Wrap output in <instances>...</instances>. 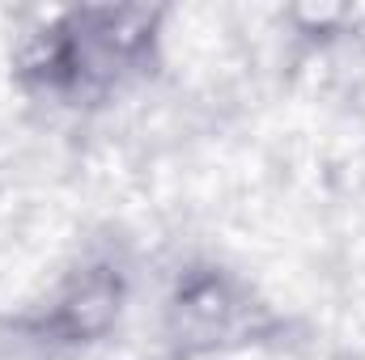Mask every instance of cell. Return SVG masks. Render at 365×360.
Returning <instances> with one entry per match:
<instances>
[{
    "instance_id": "obj_1",
    "label": "cell",
    "mask_w": 365,
    "mask_h": 360,
    "mask_svg": "<svg viewBox=\"0 0 365 360\" xmlns=\"http://www.w3.org/2000/svg\"><path fill=\"white\" fill-rule=\"evenodd\" d=\"M251 297L225 271H187L166 305L170 339L182 352H217L251 331Z\"/></svg>"
},
{
    "instance_id": "obj_3",
    "label": "cell",
    "mask_w": 365,
    "mask_h": 360,
    "mask_svg": "<svg viewBox=\"0 0 365 360\" xmlns=\"http://www.w3.org/2000/svg\"><path fill=\"white\" fill-rule=\"evenodd\" d=\"M56 344L43 335L34 318H0V360H47Z\"/></svg>"
},
{
    "instance_id": "obj_4",
    "label": "cell",
    "mask_w": 365,
    "mask_h": 360,
    "mask_svg": "<svg viewBox=\"0 0 365 360\" xmlns=\"http://www.w3.org/2000/svg\"><path fill=\"white\" fill-rule=\"evenodd\" d=\"M336 360H361V356H336Z\"/></svg>"
},
{
    "instance_id": "obj_2",
    "label": "cell",
    "mask_w": 365,
    "mask_h": 360,
    "mask_svg": "<svg viewBox=\"0 0 365 360\" xmlns=\"http://www.w3.org/2000/svg\"><path fill=\"white\" fill-rule=\"evenodd\" d=\"M119 305H123L119 271L90 268V271H81L77 280H68L60 288V297L47 305V314L34 318V322L43 327V335L56 348H64V344H93V339H102L115 327Z\"/></svg>"
}]
</instances>
